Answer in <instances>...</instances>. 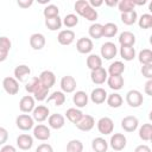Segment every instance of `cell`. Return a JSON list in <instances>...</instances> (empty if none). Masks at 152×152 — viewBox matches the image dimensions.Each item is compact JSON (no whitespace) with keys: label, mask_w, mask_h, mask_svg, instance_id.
<instances>
[{"label":"cell","mask_w":152,"mask_h":152,"mask_svg":"<svg viewBox=\"0 0 152 152\" xmlns=\"http://www.w3.org/2000/svg\"><path fill=\"white\" fill-rule=\"evenodd\" d=\"M75 11L83 18H86L89 21H95L99 17L97 11L95 8H93L88 1L86 0H78L75 2Z\"/></svg>","instance_id":"6da1fadb"},{"label":"cell","mask_w":152,"mask_h":152,"mask_svg":"<svg viewBox=\"0 0 152 152\" xmlns=\"http://www.w3.org/2000/svg\"><path fill=\"white\" fill-rule=\"evenodd\" d=\"M126 102L132 108L140 107L142 104V102H144L142 94L137 89H132V90L127 91V94H126Z\"/></svg>","instance_id":"7a4b0ae2"},{"label":"cell","mask_w":152,"mask_h":152,"mask_svg":"<svg viewBox=\"0 0 152 152\" xmlns=\"http://www.w3.org/2000/svg\"><path fill=\"white\" fill-rule=\"evenodd\" d=\"M15 125L21 131H30L34 126V120L28 114H20L15 119Z\"/></svg>","instance_id":"3957f363"},{"label":"cell","mask_w":152,"mask_h":152,"mask_svg":"<svg viewBox=\"0 0 152 152\" xmlns=\"http://www.w3.org/2000/svg\"><path fill=\"white\" fill-rule=\"evenodd\" d=\"M97 129L101 134L108 135L114 131V121L108 116H103L97 121Z\"/></svg>","instance_id":"277c9868"},{"label":"cell","mask_w":152,"mask_h":152,"mask_svg":"<svg viewBox=\"0 0 152 152\" xmlns=\"http://www.w3.org/2000/svg\"><path fill=\"white\" fill-rule=\"evenodd\" d=\"M100 52H101V56H102L104 59L109 61V59H113V58L116 56V53H118V48H116V45H115L114 43H112V42H106V43H103V44L101 45Z\"/></svg>","instance_id":"5b68a950"},{"label":"cell","mask_w":152,"mask_h":152,"mask_svg":"<svg viewBox=\"0 0 152 152\" xmlns=\"http://www.w3.org/2000/svg\"><path fill=\"white\" fill-rule=\"evenodd\" d=\"M109 144L114 151H122L127 145V139L122 133H114L110 137Z\"/></svg>","instance_id":"8992f818"},{"label":"cell","mask_w":152,"mask_h":152,"mask_svg":"<svg viewBox=\"0 0 152 152\" xmlns=\"http://www.w3.org/2000/svg\"><path fill=\"white\" fill-rule=\"evenodd\" d=\"M2 88L10 95H15L19 91V82L14 77H5L2 80Z\"/></svg>","instance_id":"52a82bcc"},{"label":"cell","mask_w":152,"mask_h":152,"mask_svg":"<svg viewBox=\"0 0 152 152\" xmlns=\"http://www.w3.org/2000/svg\"><path fill=\"white\" fill-rule=\"evenodd\" d=\"M75 126L80 129V131H83V132H88L90 131L94 126H95V119L91 116V115H88V114H83L82 118L75 124Z\"/></svg>","instance_id":"ba28073f"},{"label":"cell","mask_w":152,"mask_h":152,"mask_svg":"<svg viewBox=\"0 0 152 152\" xmlns=\"http://www.w3.org/2000/svg\"><path fill=\"white\" fill-rule=\"evenodd\" d=\"M50 115V110L44 104H39L37 107H34V109L32 110V118L34 121H38V122H43L45 121Z\"/></svg>","instance_id":"9c48e42d"},{"label":"cell","mask_w":152,"mask_h":152,"mask_svg":"<svg viewBox=\"0 0 152 152\" xmlns=\"http://www.w3.org/2000/svg\"><path fill=\"white\" fill-rule=\"evenodd\" d=\"M33 137L38 140H48L50 137H51V132H50V128L43 124H38L37 126L33 127Z\"/></svg>","instance_id":"30bf717a"},{"label":"cell","mask_w":152,"mask_h":152,"mask_svg":"<svg viewBox=\"0 0 152 152\" xmlns=\"http://www.w3.org/2000/svg\"><path fill=\"white\" fill-rule=\"evenodd\" d=\"M139 126V120L138 118L133 116V115H128V116H125L122 120H121V127L124 128V131L131 133V132H134Z\"/></svg>","instance_id":"8fae6325"},{"label":"cell","mask_w":152,"mask_h":152,"mask_svg":"<svg viewBox=\"0 0 152 152\" xmlns=\"http://www.w3.org/2000/svg\"><path fill=\"white\" fill-rule=\"evenodd\" d=\"M94 48V44H93V40L90 38H87V37H82L77 40L76 43V49L82 55H86V53H89Z\"/></svg>","instance_id":"7c38bea8"},{"label":"cell","mask_w":152,"mask_h":152,"mask_svg":"<svg viewBox=\"0 0 152 152\" xmlns=\"http://www.w3.org/2000/svg\"><path fill=\"white\" fill-rule=\"evenodd\" d=\"M36 107L34 103V97H32L31 95H25L20 99L19 102V109L23 113H31Z\"/></svg>","instance_id":"4fadbf2b"},{"label":"cell","mask_w":152,"mask_h":152,"mask_svg":"<svg viewBox=\"0 0 152 152\" xmlns=\"http://www.w3.org/2000/svg\"><path fill=\"white\" fill-rule=\"evenodd\" d=\"M59 84H61V89L63 93H72L76 89V80L70 75L63 76Z\"/></svg>","instance_id":"5bb4252c"},{"label":"cell","mask_w":152,"mask_h":152,"mask_svg":"<svg viewBox=\"0 0 152 152\" xmlns=\"http://www.w3.org/2000/svg\"><path fill=\"white\" fill-rule=\"evenodd\" d=\"M38 78H39L40 83H42L44 87L49 88V89H50L51 87H53V86H55V82H56V76H55V74H53L52 71H50V70H44V71H42Z\"/></svg>","instance_id":"9a60e30c"},{"label":"cell","mask_w":152,"mask_h":152,"mask_svg":"<svg viewBox=\"0 0 152 152\" xmlns=\"http://www.w3.org/2000/svg\"><path fill=\"white\" fill-rule=\"evenodd\" d=\"M57 40L61 45H70L74 40H75V32L72 30H63L58 33L57 36Z\"/></svg>","instance_id":"2e32d148"},{"label":"cell","mask_w":152,"mask_h":152,"mask_svg":"<svg viewBox=\"0 0 152 152\" xmlns=\"http://www.w3.org/2000/svg\"><path fill=\"white\" fill-rule=\"evenodd\" d=\"M48 124L51 128L53 129H61L64 125H65V118L62 115V114H58V113H55V114H51L49 115L48 118Z\"/></svg>","instance_id":"e0dca14e"},{"label":"cell","mask_w":152,"mask_h":152,"mask_svg":"<svg viewBox=\"0 0 152 152\" xmlns=\"http://www.w3.org/2000/svg\"><path fill=\"white\" fill-rule=\"evenodd\" d=\"M107 77H108L107 70L102 66L96 70H93L90 74V78H91L93 83H95V84H103L107 81Z\"/></svg>","instance_id":"ac0fdd59"},{"label":"cell","mask_w":152,"mask_h":152,"mask_svg":"<svg viewBox=\"0 0 152 152\" xmlns=\"http://www.w3.org/2000/svg\"><path fill=\"white\" fill-rule=\"evenodd\" d=\"M46 39L42 33H33L30 37V45L33 50H42L45 46Z\"/></svg>","instance_id":"d6986e66"},{"label":"cell","mask_w":152,"mask_h":152,"mask_svg":"<svg viewBox=\"0 0 152 152\" xmlns=\"http://www.w3.org/2000/svg\"><path fill=\"white\" fill-rule=\"evenodd\" d=\"M17 146L20 150H30L33 146V138L30 134H20L17 138Z\"/></svg>","instance_id":"ffe728a7"},{"label":"cell","mask_w":152,"mask_h":152,"mask_svg":"<svg viewBox=\"0 0 152 152\" xmlns=\"http://www.w3.org/2000/svg\"><path fill=\"white\" fill-rule=\"evenodd\" d=\"M13 74H14V78H15L18 82H23L27 76H30L31 69H30V66H27L26 64H20V65H18V66L14 69Z\"/></svg>","instance_id":"44dd1931"},{"label":"cell","mask_w":152,"mask_h":152,"mask_svg":"<svg viewBox=\"0 0 152 152\" xmlns=\"http://www.w3.org/2000/svg\"><path fill=\"white\" fill-rule=\"evenodd\" d=\"M107 91L103 88H95L90 94V100L95 104H101L107 100Z\"/></svg>","instance_id":"7402d4cb"},{"label":"cell","mask_w":152,"mask_h":152,"mask_svg":"<svg viewBox=\"0 0 152 152\" xmlns=\"http://www.w3.org/2000/svg\"><path fill=\"white\" fill-rule=\"evenodd\" d=\"M119 43L121 46H133L135 44V36L129 31H124L119 36Z\"/></svg>","instance_id":"603a6c76"},{"label":"cell","mask_w":152,"mask_h":152,"mask_svg":"<svg viewBox=\"0 0 152 152\" xmlns=\"http://www.w3.org/2000/svg\"><path fill=\"white\" fill-rule=\"evenodd\" d=\"M72 102L74 104H76V107L78 108H83L88 104V95L86 91L83 90H78L72 96Z\"/></svg>","instance_id":"cb8c5ba5"},{"label":"cell","mask_w":152,"mask_h":152,"mask_svg":"<svg viewBox=\"0 0 152 152\" xmlns=\"http://www.w3.org/2000/svg\"><path fill=\"white\" fill-rule=\"evenodd\" d=\"M107 83L108 87L113 90H120L124 87V77L121 75L116 76H108L107 77Z\"/></svg>","instance_id":"d4e9b609"},{"label":"cell","mask_w":152,"mask_h":152,"mask_svg":"<svg viewBox=\"0 0 152 152\" xmlns=\"http://www.w3.org/2000/svg\"><path fill=\"white\" fill-rule=\"evenodd\" d=\"M87 66L93 71V70H96L102 66V59L99 55L96 53H91L87 57Z\"/></svg>","instance_id":"484cf974"},{"label":"cell","mask_w":152,"mask_h":152,"mask_svg":"<svg viewBox=\"0 0 152 152\" xmlns=\"http://www.w3.org/2000/svg\"><path fill=\"white\" fill-rule=\"evenodd\" d=\"M91 147H93L94 152H107V150H108V142L103 138L97 137V138L93 139Z\"/></svg>","instance_id":"4316f807"},{"label":"cell","mask_w":152,"mask_h":152,"mask_svg":"<svg viewBox=\"0 0 152 152\" xmlns=\"http://www.w3.org/2000/svg\"><path fill=\"white\" fill-rule=\"evenodd\" d=\"M122 102H124V99L118 93H113L110 95H107V103L110 108H119V107H121Z\"/></svg>","instance_id":"83f0119b"},{"label":"cell","mask_w":152,"mask_h":152,"mask_svg":"<svg viewBox=\"0 0 152 152\" xmlns=\"http://www.w3.org/2000/svg\"><path fill=\"white\" fill-rule=\"evenodd\" d=\"M139 138L144 141H150L152 139V125L144 124L139 128Z\"/></svg>","instance_id":"f1b7e54d"},{"label":"cell","mask_w":152,"mask_h":152,"mask_svg":"<svg viewBox=\"0 0 152 152\" xmlns=\"http://www.w3.org/2000/svg\"><path fill=\"white\" fill-rule=\"evenodd\" d=\"M118 33V26L114 23H107L102 25V37L112 38Z\"/></svg>","instance_id":"f546056e"},{"label":"cell","mask_w":152,"mask_h":152,"mask_svg":"<svg viewBox=\"0 0 152 152\" xmlns=\"http://www.w3.org/2000/svg\"><path fill=\"white\" fill-rule=\"evenodd\" d=\"M125 71V65L122 62L120 61H115L114 63H112L108 68V74L109 76H116V75H122V72Z\"/></svg>","instance_id":"4dcf8cb0"},{"label":"cell","mask_w":152,"mask_h":152,"mask_svg":"<svg viewBox=\"0 0 152 152\" xmlns=\"http://www.w3.org/2000/svg\"><path fill=\"white\" fill-rule=\"evenodd\" d=\"M82 115H83V113H82L78 108H74V107L66 109V112H65L66 119H68L70 122H72V124H76V122L82 118Z\"/></svg>","instance_id":"1f68e13d"},{"label":"cell","mask_w":152,"mask_h":152,"mask_svg":"<svg viewBox=\"0 0 152 152\" xmlns=\"http://www.w3.org/2000/svg\"><path fill=\"white\" fill-rule=\"evenodd\" d=\"M138 20V14L137 12L133 10V11H129V12H125V13H121V21L125 24V25H133L135 21Z\"/></svg>","instance_id":"d6a6232c"},{"label":"cell","mask_w":152,"mask_h":152,"mask_svg":"<svg viewBox=\"0 0 152 152\" xmlns=\"http://www.w3.org/2000/svg\"><path fill=\"white\" fill-rule=\"evenodd\" d=\"M120 56L127 62L133 61L135 57V49L133 46H121L120 48Z\"/></svg>","instance_id":"836d02e7"},{"label":"cell","mask_w":152,"mask_h":152,"mask_svg":"<svg viewBox=\"0 0 152 152\" xmlns=\"http://www.w3.org/2000/svg\"><path fill=\"white\" fill-rule=\"evenodd\" d=\"M48 94H49V88L44 87V86L39 82L38 87H37V88H36V90L33 91L34 100H37V101H44V100H46Z\"/></svg>","instance_id":"e575fe53"},{"label":"cell","mask_w":152,"mask_h":152,"mask_svg":"<svg viewBox=\"0 0 152 152\" xmlns=\"http://www.w3.org/2000/svg\"><path fill=\"white\" fill-rule=\"evenodd\" d=\"M48 102H53L55 106H62L65 102V95L63 91H53L48 97Z\"/></svg>","instance_id":"d590c367"},{"label":"cell","mask_w":152,"mask_h":152,"mask_svg":"<svg viewBox=\"0 0 152 152\" xmlns=\"http://www.w3.org/2000/svg\"><path fill=\"white\" fill-rule=\"evenodd\" d=\"M62 19L58 17H55V18H49V19H45V25L46 27L50 30V31H56V30H59L61 26H62Z\"/></svg>","instance_id":"8d00e7d4"},{"label":"cell","mask_w":152,"mask_h":152,"mask_svg":"<svg viewBox=\"0 0 152 152\" xmlns=\"http://www.w3.org/2000/svg\"><path fill=\"white\" fill-rule=\"evenodd\" d=\"M138 59L139 62L145 65V64H152V51L150 49H144L139 52L138 55Z\"/></svg>","instance_id":"74e56055"},{"label":"cell","mask_w":152,"mask_h":152,"mask_svg":"<svg viewBox=\"0 0 152 152\" xmlns=\"http://www.w3.org/2000/svg\"><path fill=\"white\" fill-rule=\"evenodd\" d=\"M89 36L94 39H100L102 37V25L99 23H94L89 26Z\"/></svg>","instance_id":"f35d334b"},{"label":"cell","mask_w":152,"mask_h":152,"mask_svg":"<svg viewBox=\"0 0 152 152\" xmlns=\"http://www.w3.org/2000/svg\"><path fill=\"white\" fill-rule=\"evenodd\" d=\"M66 152H83V144L78 139H72L66 144Z\"/></svg>","instance_id":"ab89813d"},{"label":"cell","mask_w":152,"mask_h":152,"mask_svg":"<svg viewBox=\"0 0 152 152\" xmlns=\"http://www.w3.org/2000/svg\"><path fill=\"white\" fill-rule=\"evenodd\" d=\"M43 14L45 17V19H49V18H55V17H58L59 15V8L56 6V5H48L44 11H43Z\"/></svg>","instance_id":"60d3db41"},{"label":"cell","mask_w":152,"mask_h":152,"mask_svg":"<svg viewBox=\"0 0 152 152\" xmlns=\"http://www.w3.org/2000/svg\"><path fill=\"white\" fill-rule=\"evenodd\" d=\"M138 25H139L140 28H144V30L150 28V27L152 26V15H151L150 13L142 14V15L138 19Z\"/></svg>","instance_id":"b9f144b4"},{"label":"cell","mask_w":152,"mask_h":152,"mask_svg":"<svg viewBox=\"0 0 152 152\" xmlns=\"http://www.w3.org/2000/svg\"><path fill=\"white\" fill-rule=\"evenodd\" d=\"M118 7H119V11L121 13H125V12L133 11L135 5H134L133 0H121L118 2Z\"/></svg>","instance_id":"7bdbcfd3"},{"label":"cell","mask_w":152,"mask_h":152,"mask_svg":"<svg viewBox=\"0 0 152 152\" xmlns=\"http://www.w3.org/2000/svg\"><path fill=\"white\" fill-rule=\"evenodd\" d=\"M66 27H74V26H76L77 24H78V17L76 15V14H74V13H70V14H66L65 17H64V19H63V21H62Z\"/></svg>","instance_id":"ee69618b"},{"label":"cell","mask_w":152,"mask_h":152,"mask_svg":"<svg viewBox=\"0 0 152 152\" xmlns=\"http://www.w3.org/2000/svg\"><path fill=\"white\" fill-rule=\"evenodd\" d=\"M39 78L38 77H32L27 83H26V86H25V89H26V91L27 93H31V94H33V91L36 90V88L38 87V84H39Z\"/></svg>","instance_id":"f6af8a7d"},{"label":"cell","mask_w":152,"mask_h":152,"mask_svg":"<svg viewBox=\"0 0 152 152\" xmlns=\"http://www.w3.org/2000/svg\"><path fill=\"white\" fill-rule=\"evenodd\" d=\"M11 48H12V42H11V39H10L8 37H6V36L0 37V49H2V50H5V51L10 52Z\"/></svg>","instance_id":"bcb514c9"},{"label":"cell","mask_w":152,"mask_h":152,"mask_svg":"<svg viewBox=\"0 0 152 152\" xmlns=\"http://www.w3.org/2000/svg\"><path fill=\"white\" fill-rule=\"evenodd\" d=\"M141 74L147 80H152V64H145V65H142Z\"/></svg>","instance_id":"7dc6e473"},{"label":"cell","mask_w":152,"mask_h":152,"mask_svg":"<svg viewBox=\"0 0 152 152\" xmlns=\"http://www.w3.org/2000/svg\"><path fill=\"white\" fill-rule=\"evenodd\" d=\"M36 152H53V148L50 144L43 142V144L38 145V147L36 148Z\"/></svg>","instance_id":"c3c4849f"},{"label":"cell","mask_w":152,"mask_h":152,"mask_svg":"<svg viewBox=\"0 0 152 152\" xmlns=\"http://www.w3.org/2000/svg\"><path fill=\"white\" fill-rule=\"evenodd\" d=\"M7 139H8V132H7V129L0 126V146L1 145L4 146L7 142Z\"/></svg>","instance_id":"681fc988"},{"label":"cell","mask_w":152,"mask_h":152,"mask_svg":"<svg viewBox=\"0 0 152 152\" xmlns=\"http://www.w3.org/2000/svg\"><path fill=\"white\" fill-rule=\"evenodd\" d=\"M17 4H18V6L21 7V8H28L30 6H32L33 0H18Z\"/></svg>","instance_id":"f907efd6"},{"label":"cell","mask_w":152,"mask_h":152,"mask_svg":"<svg viewBox=\"0 0 152 152\" xmlns=\"http://www.w3.org/2000/svg\"><path fill=\"white\" fill-rule=\"evenodd\" d=\"M134 152H151V148L145 145V144H141V145H138L134 150Z\"/></svg>","instance_id":"816d5d0a"},{"label":"cell","mask_w":152,"mask_h":152,"mask_svg":"<svg viewBox=\"0 0 152 152\" xmlns=\"http://www.w3.org/2000/svg\"><path fill=\"white\" fill-rule=\"evenodd\" d=\"M145 93L148 96H152V80H147V82L145 83Z\"/></svg>","instance_id":"f5cc1de1"},{"label":"cell","mask_w":152,"mask_h":152,"mask_svg":"<svg viewBox=\"0 0 152 152\" xmlns=\"http://www.w3.org/2000/svg\"><path fill=\"white\" fill-rule=\"evenodd\" d=\"M0 152H17V150H15V147H14V146L5 144V145H4L2 147H1Z\"/></svg>","instance_id":"db71d44e"},{"label":"cell","mask_w":152,"mask_h":152,"mask_svg":"<svg viewBox=\"0 0 152 152\" xmlns=\"http://www.w3.org/2000/svg\"><path fill=\"white\" fill-rule=\"evenodd\" d=\"M88 2H89V5H90L93 8L100 7L101 5H103V0H89Z\"/></svg>","instance_id":"11a10c76"},{"label":"cell","mask_w":152,"mask_h":152,"mask_svg":"<svg viewBox=\"0 0 152 152\" xmlns=\"http://www.w3.org/2000/svg\"><path fill=\"white\" fill-rule=\"evenodd\" d=\"M7 56H8V52L5 51V50H2V49H0V62L6 61L7 59Z\"/></svg>","instance_id":"9f6ffc18"},{"label":"cell","mask_w":152,"mask_h":152,"mask_svg":"<svg viewBox=\"0 0 152 152\" xmlns=\"http://www.w3.org/2000/svg\"><path fill=\"white\" fill-rule=\"evenodd\" d=\"M104 2V5H107V6H109V7H114V6H116L118 5V0H104L103 1Z\"/></svg>","instance_id":"6f0895ef"}]
</instances>
